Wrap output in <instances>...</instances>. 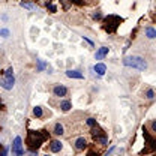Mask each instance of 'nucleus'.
Returning <instances> with one entry per match:
<instances>
[{
  "label": "nucleus",
  "mask_w": 156,
  "mask_h": 156,
  "mask_svg": "<svg viewBox=\"0 0 156 156\" xmlns=\"http://www.w3.org/2000/svg\"><path fill=\"white\" fill-rule=\"evenodd\" d=\"M48 132L47 131H27V138H26V144L29 147V150H38L42 146V143H45L48 140Z\"/></svg>",
  "instance_id": "1"
},
{
  "label": "nucleus",
  "mask_w": 156,
  "mask_h": 156,
  "mask_svg": "<svg viewBox=\"0 0 156 156\" xmlns=\"http://www.w3.org/2000/svg\"><path fill=\"white\" fill-rule=\"evenodd\" d=\"M123 65L128 66V68H135V69H140V71H144L147 68V63L146 60L140 56H129V57H125L123 60Z\"/></svg>",
  "instance_id": "2"
},
{
  "label": "nucleus",
  "mask_w": 156,
  "mask_h": 156,
  "mask_svg": "<svg viewBox=\"0 0 156 156\" xmlns=\"http://www.w3.org/2000/svg\"><path fill=\"white\" fill-rule=\"evenodd\" d=\"M120 23H123V18H122V17L108 15L107 18L104 20V30L108 32V33H114L117 30V27L120 26Z\"/></svg>",
  "instance_id": "3"
},
{
  "label": "nucleus",
  "mask_w": 156,
  "mask_h": 156,
  "mask_svg": "<svg viewBox=\"0 0 156 156\" xmlns=\"http://www.w3.org/2000/svg\"><path fill=\"white\" fill-rule=\"evenodd\" d=\"M143 134H144V140H146V147L143 149L141 155H149L150 152H156V140L149 134L147 128H143Z\"/></svg>",
  "instance_id": "4"
},
{
  "label": "nucleus",
  "mask_w": 156,
  "mask_h": 156,
  "mask_svg": "<svg viewBox=\"0 0 156 156\" xmlns=\"http://www.w3.org/2000/svg\"><path fill=\"white\" fill-rule=\"evenodd\" d=\"M23 153H24V149H23V141H21V136H15L14 144H12V155H14V156H21Z\"/></svg>",
  "instance_id": "5"
},
{
  "label": "nucleus",
  "mask_w": 156,
  "mask_h": 156,
  "mask_svg": "<svg viewBox=\"0 0 156 156\" xmlns=\"http://www.w3.org/2000/svg\"><path fill=\"white\" fill-rule=\"evenodd\" d=\"M15 84V80H14V75H3L2 77V87L5 90H11Z\"/></svg>",
  "instance_id": "6"
},
{
  "label": "nucleus",
  "mask_w": 156,
  "mask_h": 156,
  "mask_svg": "<svg viewBox=\"0 0 156 156\" xmlns=\"http://www.w3.org/2000/svg\"><path fill=\"white\" fill-rule=\"evenodd\" d=\"M72 144H74V149H75L77 152H81V150H84V149L87 147V140H86L84 136H78V138H75V140L72 141Z\"/></svg>",
  "instance_id": "7"
},
{
  "label": "nucleus",
  "mask_w": 156,
  "mask_h": 156,
  "mask_svg": "<svg viewBox=\"0 0 156 156\" xmlns=\"http://www.w3.org/2000/svg\"><path fill=\"white\" fill-rule=\"evenodd\" d=\"M53 95L57 98H63L68 95V89L65 87V86H60V84H57V86H54L53 87Z\"/></svg>",
  "instance_id": "8"
},
{
  "label": "nucleus",
  "mask_w": 156,
  "mask_h": 156,
  "mask_svg": "<svg viewBox=\"0 0 156 156\" xmlns=\"http://www.w3.org/2000/svg\"><path fill=\"white\" fill-rule=\"evenodd\" d=\"M63 149V144H62V141H58V140H53L51 143H50V150L53 152V153H57Z\"/></svg>",
  "instance_id": "9"
},
{
  "label": "nucleus",
  "mask_w": 156,
  "mask_h": 156,
  "mask_svg": "<svg viewBox=\"0 0 156 156\" xmlns=\"http://www.w3.org/2000/svg\"><path fill=\"white\" fill-rule=\"evenodd\" d=\"M108 51H110V48H108V47H101V48L96 51V54H95L96 60H102V58L108 54Z\"/></svg>",
  "instance_id": "10"
},
{
  "label": "nucleus",
  "mask_w": 156,
  "mask_h": 156,
  "mask_svg": "<svg viewBox=\"0 0 156 156\" xmlns=\"http://www.w3.org/2000/svg\"><path fill=\"white\" fill-rule=\"evenodd\" d=\"M90 134H92V136H93V138H98V136L105 135L104 129H102V128H99V125L93 126V128H90Z\"/></svg>",
  "instance_id": "11"
},
{
  "label": "nucleus",
  "mask_w": 156,
  "mask_h": 156,
  "mask_svg": "<svg viewBox=\"0 0 156 156\" xmlns=\"http://www.w3.org/2000/svg\"><path fill=\"white\" fill-rule=\"evenodd\" d=\"M53 134L57 136H62L65 134V128H63V125L62 123H56L54 126H53Z\"/></svg>",
  "instance_id": "12"
},
{
  "label": "nucleus",
  "mask_w": 156,
  "mask_h": 156,
  "mask_svg": "<svg viewBox=\"0 0 156 156\" xmlns=\"http://www.w3.org/2000/svg\"><path fill=\"white\" fill-rule=\"evenodd\" d=\"M58 107H60V110L62 111H69L71 108H72V104H71V101H62L60 104H58Z\"/></svg>",
  "instance_id": "13"
},
{
  "label": "nucleus",
  "mask_w": 156,
  "mask_h": 156,
  "mask_svg": "<svg viewBox=\"0 0 156 156\" xmlns=\"http://www.w3.org/2000/svg\"><path fill=\"white\" fill-rule=\"evenodd\" d=\"M66 75L69 78H78V80H83L84 78V75L80 71H66Z\"/></svg>",
  "instance_id": "14"
},
{
  "label": "nucleus",
  "mask_w": 156,
  "mask_h": 156,
  "mask_svg": "<svg viewBox=\"0 0 156 156\" xmlns=\"http://www.w3.org/2000/svg\"><path fill=\"white\" fill-rule=\"evenodd\" d=\"M95 71H96L98 75H101V77H102V75L107 72V66H105L104 63H98L96 66H95Z\"/></svg>",
  "instance_id": "15"
},
{
  "label": "nucleus",
  "mask_w": 156,
  "mask_h": 156,
  "mask_svg": "<svg viewBox=\"0 0 156 156\" xmlns=\"http://www.w3.org/2000/svg\"><path fill=\"white\" fill-rule=\"evenodd\" d=\"M146 36L149 39H156V29H153V27H146Z\"/></svg>",
  "instance_id": "16"
},
{
  "label": "nucleus",
  "mask_w": 156,
  "mask_h": 156,
  "mask_svg": "<svg viewBox=\"0 0 156 156\" xmlns=\"http://www.w3.org/2000/svg\"><path fill=\"white\" fill-rule=\"evenodd\" d=\"M147 128H149V131H150V134L156 138V119L153 120H150V123L147 125Z\"/></svg>",
  "instance_id": "17"
},
{
  "label": "nucleus",
  "mask_w": 156,
  "mask_h": 156,
  "mask_svg": "<svg viewBox=\"0 0 156 156\" xmlns=\"http://www.w3.org/2000/svg\"><path fill=\"white\" fill-rule=\"evenodd\" d=\"M95 140H96V143H99L101 146H107V144H108V136L107 135L98 136V138H95Z\"/></svg>",
  "instance_id": "18"
},
{
  "label": "nucleus",
  "mask_w": 156,
  "mask_h": 156,
  "mask_svg": "<svg viewBox=\"0 0 156 156\" xmlns=\"http://www.w3.org/2000/svg\"><path fill=\"white\" fill-rule=\"evenodd\" d=\"M144 96H146V99H149V101H150V99H153V98L156 96V92L153 90V89H147V90H146V93H144Z\"/></svg>",
  "instance_id": "19"
},
{
  "label": "nucleus",
  "mask_w": 156,
  "mask_h": 156,
  "mask_svg": "<svg viewBox=\"0 0 156 156\" xmlns=\"http://www.w3.org/2000/svg\"><path fill=\"white\" fill-rule=\"evenodd\" d=\"M33 116L41 119V117L44 116V111H42V107H35L33 108Z\"/></svg>",
  "instance_id": "20"
},
{
  "label": "nucleus",
  "mask_w": 156,
  "mask_h": 156,
  "mask_svg": "<svg viewBox=\"0 0 156 156\" xmlns=\"http://www.w3.org/2000/svg\"><path fill=\"white\" fill-rule=\"evenodd\" d=\"M71 5H72V0H62V6H63L65 11H68Z\"/></svg>",
  "instance_id": "21"
},
{
  "label": "nucleus",
  "mask_w": 156,
  "mask_h": 156,
  "mask_svg": "<svg viewBox=\"0 0 156 156\" xmlns=\"http://www.w3.org/2000/svg\"><path fill=\"white\" fill-rule=\"evenodd\" d=\"M86 123H87V125H89L90 128H93V126H96V125H98V123H96V120H95L93 117H89V119L86 120Z\"/></svg>",
  "instance_id": "22"
},
{
  "label": "nucleus",
  "mask_w": 156,
  "mask_h": 156,
  "mask_svg": "<svg viewBox=\"0 0 156 156\" xmlns=\"http://www.w3.org/2000/svg\"><path fill=\"white\" fill-rule=\"evenodd\" d=\"M21 6H23V8H27V9H35V5L27 3V2H21Z\"/></svg>",
  "instance_id": "23"
},
{
  "label": "nucleus",
  "mask_w": 156,
  "mask_h": 156,
  "mask_svg": "<svg viewBox=\"0 0 156 156\" xmlns=\"http://www.w3.org/2000/svg\"><path fill=\"white\" fill-rule=\"evenodd\" d=\"M38 3L41 6H48V5H51V0H38Z\"/></svg>",
  "instance_id": "24"
},
{
  "label": "nucleus",
  "mask_w": 156,
  "mask_h": 156,
  "mask_svg": "<svg viewBox=\"0 0 156 156\" xmlns=\"http://www.w3.org/2000/svg\"><path fill=\"white\" fill-rule=\"evenodd\" d=\"M2 36L3 38H8L9 36V30L8 29H2Z\"/></svg>",
  "instance_id": "25"
},
{
  "label": "nucleus",
  "mask_w": 156,
  "mask_h": 156,
  "mask_svg": "<svg viewBox=\"0 0 156 156\" xmlns=\"http://www.w3.org/2000/svg\"><path fill=\"white\" fill-rule=\"evenodd\" d=\"M47 8H48V9H50V11H51V12H56V11H57V8H56V6H54V5H48V6H47Z\"/></svg>",
  "instance_id": "26"
},
{
  "label": "nucleus",
  "mask_w": 156,
  "mask_h": 156,
  "mask_svg": "<svg viewBox=\"0 0 156 156\" xmlns=\"http://www.w3.org/2000/svg\"><path fill=\"white\" fill-rule=\"evenodd\" d=\"M87 156H99V153H98V152H95V150H89Z\"/></svg>",
  "instance_id": "27"
},
{
  "label": "nucleus",
  "mask_w": 156,
  "mask_h": 156,
  "mask_svg": "<svg viewBox=\"0 0 156 156\" xmlns=\"http://www.w3.org/2000/svg\"><path fill=\"white\" fill-rule=\"evenodd\" d=\"M92 17H93V20H101V18H102V15H101L99 12H96V14H93Z\"/></svg>",
  "instance_id": "28"
},
{
  "label": "nucleus",
  "mask_w": 156,
  "mask_h": 156,
  "mask_svg": "<svg viewBox=\"0 0 156 156\" xmlns=\"http://www.w3.org/2000/svg\"><path fill=\"white\" fill-rule=\"evenodd\" d=\"M72 3H74V5H80V6H81V5L84 3V0H72Z\"/></svg>",
  "instance_id": "29"
},
{
  "label": "nucleus",
  "mask_w": 156,
  "mask_h": 156,
  "mask_svg": "<svg viewBox=\"0 0 156 156\" xmlns=\"http://www.w3.org/2000/svg\"><path fill=\"white\" fill-rule=\"evenodd\" d=\"M29 156H38V152H35V150H30V155Z\"/></svg>",
  "instance_id": "30"
},
{
  "label": "nucleus",
  "mask_w": 156,
  "mask_h": 156,
  "mask_svg": "<svg viewBox=\"0 0 156 156\" xmlns=\"http://www.w3.org/2000/svg\"><path fill=\"white\" fill-rule=\"evenodd\" d=\"M2 156H6V147H3V152H2Z\"/></svg>",
  "instance_id": "31"
},
{
  "label": "nucleus",
  "mask_w": 156,
  "mask_h": 156,
  "mask_svg": "<svg viewBox=\"0 0 156 156\" xmlns=\"http://www.w3.org/2000/svg\"><path fill=\"white\" fill-rule=\"evenodd\" d=\"M45 156H50V155H45Z\"/></svg>",
  "instance_id": "32"
},
{
  "label": "nucleus",
  "mask_w": 156,
  "mask_h": 156,
  "mask_svg": "<svg viewBox=\"0 0 156 156\" xmlns=\"http://www.w3.org/2000/svg\"><path fill=\"white\" fill-rule=\"evenodd\" d=\"M153 156H156V153H155V155H153Z\"/></svg>",
  "instance_id": "33"
}]
</instances>
